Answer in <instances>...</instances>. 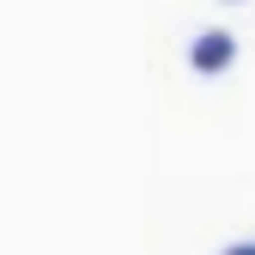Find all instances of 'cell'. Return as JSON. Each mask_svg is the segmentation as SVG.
I'll list each match as a JSON object with an SVG mask.
<instances>
[{
  "label": "cell",
  "instance_id": "6da1fadb",
  "mask_svg": "<svg viewBox=\"0 0 255 255\" xmlns=\"http://www.w3.org/2000/svg\"><path fill=\"white\" fill-rule=\"evenodd\" d=\"M231 61H237V37H231V30H201V37L188 43V67H195L201 79L231 73Z\"/></svg>",
  "mask_w": 255,
  "mask_h": 255
},
{
  "label": "cell",
  "instance_id": "7a4b0ae2",
  "mask_svg": "<svg viewBox=\"0 0 255 255\" xmlns=\"http://www.w3.org/2000/svg\"><path fill=\"white\" fill-rule=\"evenodd\" d=\"M225 255H255V243H231V249H225Z\"/></svg>",
  "mask_w": 255,
  "mask_h": 255
}]
</instances>
